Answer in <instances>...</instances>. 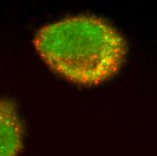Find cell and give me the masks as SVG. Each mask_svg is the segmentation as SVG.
<instances>
[{"label": "cell", "instance_id": "cell-1", "mask_svg": "<svg viewBox=\"0 0 157 156\" xmlns=\"http://www.w3.org/2000/svg\"><path fill=\"white\" fill-rule=\"evenodd\" d=\"M33 46L58 76L80 86H98L116 76L127 55L121 32L101 17H65L40 28Z\"/></svg>", "mask_w": 157, "mask_h": 156}, {"label": "cell", "instance_id": "cell-2", "mask_svg": "<svg viewBox=\"0 0 157 156\" xmlns=\"http://www.w3.org/2000/svg\"><path fill=\"white\" fill-rule=\"evenodd\" d=\"M24 128L16 104L0 98V156H16L23 148Z\"/></svg>", "mask_w": 157, "mask_h": 156}]
</instances>
